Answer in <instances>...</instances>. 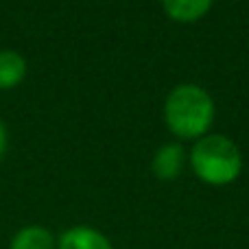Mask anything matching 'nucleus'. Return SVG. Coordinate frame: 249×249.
<instances>
[{"label": "nucleus", "mask_w": 249, "mask_h": 249, "mask_svg": "<svg viewBox=\"0 0 249 249\" xmlns=\"http://www.w3.org/2000/svg\"><path fill=\"white\" fill-rule=\"evenodd\" d=\"M214 118V103L199 86H177L164 103V121L181 138H197L208 131Z\"/></svg>", "instance_id": "1"}, {"label": "nucleus", "mask_w": 249, "mask_h": 249, "mask_svg": "<svg viewBox=\"0 0 249 249\" xmlns=\"http://www.w3.org/2000/svg\"><path fill=\"white\" fill-rule=\"evenodd\" d=\"M190 162L199 179L206 184L223 186L238 177L243 168L241 151L225 136H203L193 146Z\"/></svg>", "instance_id": "2"}, {"label": "nucleus", "mask_w": 249, "mask_h": 249, "mask_svg": "<svg viewBox=\"0 0 249 249\" xmlns=\"http://www.w3.org/2000/svg\"><path fill=\"white\" fill-rule=\"evenodd\" d=\"M57 249H112V243L92 228H72L61 234Z\"/></svg>", "instance_id": "3"}, {"label": "nucleus", "mask_w": 249, "mask_h": 249, "mask_svg": "<svg viewBox=\"0 0 249 249\" xmlns=\"http://www.w3.org/2000/svg\"><path fill=\"white\" fill-rule=\"evenodd\" d=\"M184 164V151L179 144H164L153 158V173L160 179H175Z\"/></svg>", "instance_id": "4"}, {"label": "nucleus", "mask_w": 249, "mask_h": 249, "mask_svg": "<svg viewBox=\"0 0 249 249\" xmlns=\"http://www.w3.org/2000/svg\"><path fill=\"white\" fill-rule=\"evenodd\" d=\"M162 4L173 20L193 22L206 16L212 0H162Z\"/></svg>", "instance_id": "5"}, {"label": "nucleus", "mask_w": 249, "mask_h": 249, "mask_svg": "<svg viewBox=\"0 0 249 249\" xmlns=\"http://www.w3.org/2000/svg\"><path fill=\"white\" fill-rule=\"evenodd\" d=\"M24 74H26V64L18 53L13 51L0 53V90L18 86L24 79Z\"/></svg>", "instance_id": "6"}, {"label": "nucleus", "mask_w": 249, "mask_h": 249, "mask_svg": "<svg viewBox=\"0 0 249 249\" xmlns=\"http://www.w3.org/2000/svg\"><path fill=\"white\" fill-rule=\"evenodd\" d=\"M55 247V238L46 228L39 225H31L24 228L13 236L11 249H53Z\"/></svg>", "instance_id": "7"}, {"label": "nucleus", "mask_w": 249, "mask_h": 249, "mask_svg": "<svg viewBox=\"0 0 249 249\" xmlns=\"http://www.w3.org/2000/svg\"><path fill=\"white\" fill-rule=\"evenodd\" d=\"M4 149H7V131H4V124L0 123V158H2Z\"/></svg>", "instance_id": "8"}]
</instances>
